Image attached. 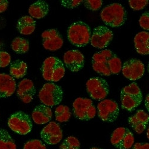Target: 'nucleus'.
I'll return each instance as SVG.
<instances>
[{
  "instance_id": "f257e3e1",
  "label": "nucleus",
  "mask_w": 149,
  "mask_h": 149,
  "mask_svg": "<svg viewBox=\"0 0 149 149\" xmlns=\"http://www.w3.org/2000/svg\"><path fill=\"white\" fill-rule=\"evenodd\" d=\"M100 17L106 25L118 28L125 24L127 19V12L122 4L113 3L103 8Z\"/></svg>"
},
{
  "instance_id": "f03ea898",
  "label": "nucleus",
  "mask_w": 149,
  "mask_h": 149,
  "mask_svg": "<svg viewBox=\"0 0 149 149\" xmlns=\"http://www.w3.org/2000/svg\"><path fill=\"white\" fill-rule=\"evenodd\" d=\"M91 36V28L88 24L78 21L72 23L68 30V38L73 45L82 47L87 45Z\"/></svg>"
},
{
  "instance_id": "7ed1b4c3",
  "label": "nucleus",
  "mask_w": 149,
  "mask_h": 149,
  "mask_svg": "<svg viewBox=\"0 0 149 149\" xmlns=\"http://www.w3.org/2000/svg\"><path fill=\"white\" fill-rule=\"evenodd\" d=\"M122 108L132 111L137 107L143 101L141 89L135 82L123 87L120 91Z\"/></svg>"
},
{
  "instance_id": "20e7f679",
  "label": "nucleus",
  "mask_w": 149,
  "mask_h": 149,
  "mask_svg": "<svg viewBox=\"0 0 149 149\" xmlns=\"http://www.w3.org/2000/svg\"><path fill=\"white\" fill-rule=\"evenodd\" d=\"M42 74L47 81L56 82L63 78L65 74L64 64L56 57H49L43 62Z\"/></svg>"
},
{
  "instance_id": "39448f33",
  "label": "nucleus",
  "mask_w": 149,
  "mask_h": 149,
  "mask_svg": "<svg viewBox=\"0 0 149 149\" xmlns=\"http://www.w3.org/2000/svg\"><path fill=\"white\" fill-rule=\"evenodd\" d=\"M63 91L60 86L53 82L45 84L39 93V98L42 104L53 107L59 104L63 100Z\"/></svg>"
},
{
  "instance_id": "423d86ee",
  "label": "nucleus",
  "mask_w": 149,
  "mask_h": 149,
  "mask_svg": "<svg viewBox=\"0 0 149 149\" xmlns=\"http://www.w3.org/2000/svg\"><path fill=\"white\" fill-rule=\"evenodd\" d=\"M8 125L11 130L20 135H26L32 129V122L30 116L19 111L12 114L8 119Z\"/></svg>"
},
{
  "instance_id": "0eeeda50",
  "label": "nucleus",
  "mask_w": 149,
  "mask_h": 149,
  "mask_svg": "<svg viewBox=\"0 0 149 149\" xmlns=\"http://www.w3.org/2000/svg\"><path fill=\"white\" fill-rule=\"evenodd\" d=\"M73 113L76 118L86 121L95 116L97 110L90 99L79 97L73 103Z\"/></svg>"
},
{
  "instance_id": "6e6552de",
  "label": "nucleus",
  "mask_w": 149,
  "mask_h": 149,
  "mask_svg": "<svg viewBox=\"0 0 149 149\" xmlns=\"http://www.w3.org/2000/svg\"><path fill=\"white\" fill-rule=\"evenodd\" d=\"M86 91L94 100L102 101L109 93V85L107 81L100 77L90 78L86 84Z\"/></svg>"
},
{
  "instance_id": "1a4fd4ad",
  "label": "nucleus",
  "mask_w": 149,
  "mask_h": 149,
  "mask_svg": "<svg viewBox=\"0 0 149 149\" xmlns=\"http://www.w3.org/2000/svg\"><path fill=\"white\" fill-rule=\"evenodd\" d=\"M98 116L106 122H115L119 114L118 104L114 100L104 99L97 105Z\"/></svg>"
},
{
  "instance_id": "9d476101",
  "label": "nucleus",
  "mask_w": 149,
  "mask_h": 149,
  "mask_svg": "<svg viewBox=\"0 0 149 149\" xmlns=\"http://www.w3.org/2000/svg\"><path fill=\"white\" fill-rule=\"evenodd\" d=\"M134 136L132 132L127 128H116L111 135L110 142L118 149H130L134 144Z\"/></svg>"
},
{
  "instance_id": "9b49d317",
  "label": "nucleus",
  "mask_w": 149,
  "mask_h": 149,
  "mask_svg": "<svg viewBox=\"0 0 149 149\" xmlns=\"http://www.w3.org/2000/svg\"><path fill=\"white\" fill-rule=\"evenodd\" d=\"M113 38V33L109 28L104 26L95 28L91 36V45L97 48H106Z\"/></svg>"
},
{
  "instance_id": "f8f14e48",
  "label": "nucleus",
  "mask_w": 149,
  "mask_h": 149,
  "mask_svg": "<svg viewBox=\"0 0 149 149\" xmlns=\"http://www.w3.org/2000/svg\"><path fill=\"white\" fill-rule=\"evenodd\" d=\"M122 72L127 79L136 81L143 77L145 72V66L141 60L131 58L123 64Z\"/></svg>"
},
{
  "instance_id": "ddd939ff",
  "label": "nucleus",
  "mask_w": 149,
  "mask_h": 149,
  "mask_svg": "<svg viewBox=\"0 0 149 149\" xmlns=\"http://www.w3.org/2000/svg\"><path fill=\"white\" fill-rule=\"evenodd\" d=\"M113 54L112 52L107 49L95 53L92 58V66L94 70L100 75L110 76L111 73L108 67V60Z\"/></svg>"
},
{
  "instance_id": "4468645a",
  "label": "nucleus",
  "mask_w": 149,
  "mask_h": 149,
  "mask_svg": "<svg viewBox=\"0 0 149 149\" xmlns=\"http://www.w3.org/2000/svg\"><path fill=\"white\" fill-rule=\"evenodd\" d=\"M44 48L51 52L57 51L63 45V39L57 29H51L44 31L41 34Z\"/></svg>"
},
{
  "instance_id": "2eb2a0df",
  "label": "nucleus",
  "mask_w": 149,
  "mask_h": 149,
  "mask_svg": "<svg viewBox=\"0 0 149 149\" xmlns=\"http://www.w3.org/2000/svg\"><path fill=\"white\" fill-rule=\"evenodd\" d=\"M41 137L48 145L57 144L63 139V131L59 124L55 122H50L42 130Z\"/></svg>"
},
{
  "instance_id": "dca6fc26",
  "label": "nucleus",
  "mask_w": 149,
  "mask_h": 149,
  "mask_svg": "<svg viewBox=\"0 0 149 149\" xmlns=\"http://www.w3.org/2000/svg\"><path fill=\"white\" fill-rule=\"evenodd\" d=\"M64 63L66 68L73 72H77L84 66V56L77 49L66 52L63 56Z\"/></svg>"
},
{
  "instance_id": "f3484780",
  "label": "nucleus",
  "mask_w": 149,
  "mask_h": 149,
  "mask_svg": "<svg viewBox=\"0 0 149 149\" xmlns=\"http://www.w3.org/2000/svg\"><path fill=\"white\" fill-rule=\"evenodd\" d=\"M36 89L33 82L29 79L22 80L18 85L17 95L20 100L24 103L28 104L33 99Z\"/></svg>"
},
{
  "instance_id": "a211bd4d",
  "label": "nucleus",
  "mask_w": 149,
  "mask_h": 149,
  "mask_svg": "<svg viewBox=\"0 0 149 149\" xmlns=\"http://www.w3.org/2000/svg\"><path fill=\"white\" fill-rule=\"evenodd\" d=\"M149 120V115L143 110H139L128 118V123L134 131L139 134H142L146 129Z\"/></svg>"
},
{
  "instance_id": "6ab92c4d",
  "label": "nucleus",
  "mask_w": 149,
  "mask_h": 149,
  "mask_svg": "<svg viewBox=\"0 0 149 149\" xmlns=\"http://www.w3.org/2000/svg\"><path fill=\"white\" fill-rule=\"evenodd\" d=\"M16 88L15 78L10 74L0 73V98L11 97L16 91Z\"/></svg>"
},
{
  "instance_id": "aec40b11",
  "label": "nucleus",
  "mask_w": 149,
  "mask_h": 149,
  "mask_svg": "<svg viewBox=\"0 0 149 149\" xmlns=\"http://www.w3.org/2000/svg\"><path fill=\"white\" fill-rule=\"evenodd\" d=\"M32 118L33 122L38 125L47 123L52 118V109L44 104H40L32 111Z\"/></svg>"
},
{
  "instance_id": "412c9836",
  "label": "nucleus",
  "mask_w": 149,
  "mask_h": 149,
  "mask_svg": "<svg viewBox=\"0 0 149 149\" xmlns=\"http://www.w3.org/2000/svg\"><path fill=\"white\" fill-rule=\"evenodd\" d=\"M134 45L136 52L143 56L149 54V33L142 31L135 36Z\"/></svg>"
},
{
  "instance_id": "4be33fe9",
  "label": "nucleus",
  "mask_w": 149,
  "mask_h": 149,
  "mask_svg": "<svg viewBox=\"0 0 149 149\" xmlns=\"http://www.w3.org/2000/svg\"><path fill=\"white\" fill-rule=\"evenodd\" d=\"M49 11V6L44 1L40 0L33 3L29 8L28 13L33 19H40L45 17Z\"/></svg>"
},
{
  "instance_id": "5701e85b",
  "label": "nucleus",
  "mask_w": 149,
  "mask_h": 149,
  "mask_svg": "<svg viewBox=\"0 0 149 149\" xmlns=\"http://www.w3.org/2000/svg\"><path fill=\"white\" fill-rule=\"evenodd\" d=\"M35 28L36 22L29 16H24L20 17L17 23V29L22 35H31L35 31Z\"/></svg>"
},
{
  "instance_id": "b1692460",
  "label": "nucleus",
  "mask_w": 149,
  "mask_h": 149,
  "mask_svg": "<svg viewBox=\"0 0 149 149\" xmlns=\"http://www.w3.org/2000/svg\"><path fill=\"white\" fill-rule=\"evenodd\" d=\"M28 66L23 61L17 60L10 65V74L13 78L20 79L26 74Z\"/></svg>"
},
{
  "instance_id": "393cba45",
  "label": "nucleus",
  "mask_w": 149,
  "mask_h": 149,
  "mask_svg": "<svg viewBox=\"0 0 149 149\" xmlns=\"http://www.w3.org/2000/svg\"><path fill=\"white\" fill-rule=\"evenodd\" d=\"M11 47L13 50L17 54L26 53L29 49V42L22 37H16L11 42Z\"/></svg>"
},
{
  "instance_id": "a878e982",
  "label": "nucleus",
  "mask_w": 149,
  "mask_h": 149,
  "mask_svg": "<svg viewBox=\"0 0 149 149\" xmlns=\"http://www.w3.org/2000/svg\"><path fill=\"white\" fill-rule=\"evenodd\" d=\"M0 149H17L14 140L4 129L0 130Z\"/></svg>"
},
{
  "instance_id": "bb28decb",
  "label": "nucleus",
  "mask_w": 149,
  "mask_h": 149,
  "mask_svg": "<svg viewBox=\"0 0 149 149\" xmlns=\"http://www.w3.org/2000/svg\"><path fill=\"white\" fill-rule=\"evenodd\" d=\"M56 120L60 123L69 121L71 117V112L69 107L60 105L55 110Z\"/></svg>"
},
{
  "instance_id": "cd10ccee",
  "label": "nucleus",
  "mask_w": 149,
  "mask_h": 149,
  "mask_svg": "<svg viewBox=\"0 0 149 149\" xmlns=\"http://www.w3.org/2000/svg\"><path fill=\"white\" fill-rule=\"evenodd\" d=\"M108 67L111 74H118L122 70L121 60L115 53L108 60Z\"/></svg>"
},
{
  "instance_id": "c85d7f7f",
  "label": "nucleus",
  "mask_w": 149,
  "mask_h": 149,
  "mask_svg": "<svg viewBox=\"0 0 149 149\" xmlns=\"http://www.w3.org/2000/svg\"><path fill=\"white\" fill-rule=\"evenodd\" d=\"M81 144L79 140L74 136H70L66 138L60 146V149H80Z\"/></svg>"
},
{
  "instance_id": "c756f323",
  "label": "nucleus",
  "mask_w": 149,
  "mask_h": 149,
  "mask_svg": "<svg viewBox=\"0 0 149 149\" xmlns=\"http://www.w3.org/2000/svg\"><path fill=\"white\" fill-rule=\"evenodd\" d=\"M23 149H47V147L42 141L35 139L29 140L24 144Z\"/></svg>"
},
{
  "instance_id": "7c9ffc66",
  "label": "nucleus",
  "mask_w": 149,
  "mask_h": 149,
  "mask_svg": "<svg viewBox=\"0 0 149 149\" xmlns=\"http://www.w3.org/2000/svg\"><path fill=\"white\" fill-rule=\"evenodd\" d=\"M84 6L91 11H97L100 9L103 5L102 0H86L83 1Z\"/></svg>"
},
{
  "instance_id": "2f4dec72",
  "label": "nucleus",
  "mask_w": 149,
  "mask_h": 149,
  "mask_svg": "<svg viewBox=\"0 0 149 149\" xmlns=\"http://www.w3.org/2000/svg\"><path fill=\"white\" fill-rule=\"evenodd\" d=\"M128 3L131 8L136 11L143 10L148 4L147 0H130Z\"/></svg>"
},
{
  "instance_id": "473e14b6",
  "label": "nucleus",
  "mask_w": 149,
  "mask_h": 149,
  "mask_svg": "<svg viewBox=\"0 0 149 149\" xmlns=\"http://www.w3.org/2000/svg\"><path fill=\"white\" fill-rule=\"evenodd\" d=\"M11 56L6 52L0 51V68L7 67L11 63Z\"/></svg>"
},
{
  "instance_id": "72a5a7b5",
  "label": "nucleus",
  "mask_w": 149,
  "mask_h": 149,
  "mask_svg": "<svg viewBox=\"0 0 149 149\" xmlns=\"http://www.w3.org/2000/svg\"><path fill=\"white\" fill-rule=\"evenodd\" d=\"M140 26L142 29L146 31L149 30V13L146 11L141 16L139 20Z\"/></svg>"
},
{
  "instance_id": "f704fd0d",
  "label": "nucleus",
  "mask_w": 149,
  "mask_h": 149,
  "mask_svg": "<svg viewBox=\"0 0 149 149\" xmlns=\"http://www.w3.org/2000/svg\"><path fill=\"white\" fill-rule=\"evenodd\" d=\"M84 1L82 0H72V1H67V0H62L61 1V6L68 8H74L78 7Z\"/></svg>"
},
{
  "instance_id": "c9c22d12",
  "label": "nucleus",
  "mask_w": 149,
  "mask_h": 149,
  "mask_svg": "<svg viewBox=\"0 0 149 149\" xmlns=\"http://www.w3.org/2000/svg\"><path fill=\"white\" fill-rule=\"evenodd\" d=\"M132 149H149V144L147 143H136L133 145Z\"/></svg>"
},
{
  "instance_id": "e433bc0d",
  "label": "nucleus",
  "mask_w": 149,
  "mask_h": 149,
  "mask_svg": "<svg viewBox=\"0 0 149 149\" xmlns=\"http://www.w3.org/2000/svg\"><path fill=\"white\" fill-rule=\"evenodd\" d=\"M8 1L7 0H0V13L5 12L8 8Z\"/></svg>"
},
{
  "instance_id": "4c0bfd02",
  "label": "nucleus",
  "mask_w": 149,
  "mask_h": 149,
  "mask_svg": "<svg viewBox=\"0 0 149 149\" xmlns=\"http://www.w3.org/2000/svg\"><path fill=\"white\" fill-rule=\"evenodd\" d=\"M148 98H149V95H148V94H147L146 97V100H145V106H146L147 110H148V111L149 110V107H148V106H148Z\"/></svg>"
},
{
  "instance_id": "58836bf2",
  "label": "nucleus",
  "mask_w": 149,
  "mask_h": 149,
  "mask_svg": "<svg viewBox=\"0 0 149 149\" xmlns=\"http://www.w3.org/2000/svg\"><path fill=\"white\" fill-rule=\"evenodd\" d=\"M147 137L148 139V138H149V136H148V130H147Z\"/></svg>"
},
{
  "instance_id": "ea45409f",
  "label": "nucleus",
  "mask_w": 149,
  "mask_h": 149,
  "mask_svg": "<svg viewBox=\"0 0 149 149\" xmlns=\"http://www.w3.org/2000/svg\"><path fill=\"white\" fill-rule=\"evenodd\" d=\"M90 149H103V148H98V147H92Z\"/></svg>"
}]
</instances>
